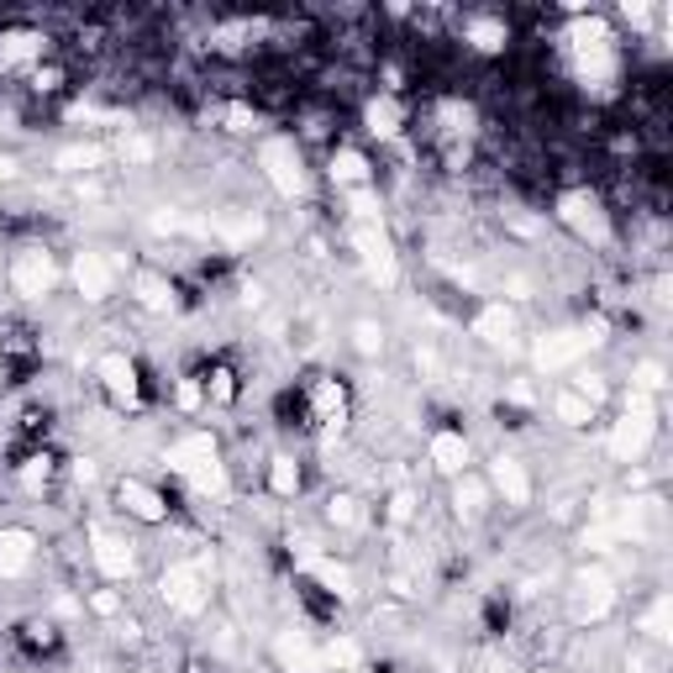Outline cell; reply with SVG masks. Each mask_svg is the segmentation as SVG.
Listing matches in <instances>:
<instances>
[{"mask_svg":"<svg viewBox=\"0 0 673 673\" xmlns=\"http://www.w3.org/2000/svg\"><path fill=\"white\" fill-rule=\"evenodd\" d=\"M163 469L174 479H184L195 495H227V463L211 432H184L163 448Z\"/></svg>","mask_w":673,"mask_h":673,"instance_id":"1","label":"cell"},{"mask_svg":"<svg viewBox=\"0 0 673 673\" xmlns=\"http://www.w3.org/2000/svg\"><path fill=\"white\" fill-rule=\"evenodd\" d=\"M605 342V321H579V327H553V332H542L532 342V369L536 374H569V369H579L584 358L594 353Z\"/></svg>","mask_w":673,"mask_h":673,"instance_id":"2","label":"cell"},{"mask_svg":"<svg viewBox=\"0 0 673 673\" xmlns=\"http://www.w3.org/2000/svg\"><path fill=\"white\" fill-rule=\"evenodd\" d=\"M653 442H657V400L642 395V390H626L621 416L611 421L605 448H611L615 463H642V458L653 453Z\"/></svg>","mask_w":673,"mask_h":673,"instance_id":"3","label":"cell"},{"mask_svg":"<svg viewBox=\"0 0 673 673\" xmlns=\"http://www.w3.org/2000/svg\"><path fill=\"white\" fill-rule=\"evenodd\" d=\"M569 53H574V69L584 90H611L615 80V38L600 17H574L569 27Z\"/></svg>","mask_w":673,"mask_h":673,"instance_id":"4","label":"cell"},{"mask_svg":"<svg viewBox=\"0 0 673 673\" xmlns=\"http://www.w3.org/2000/svg\"><path fill=\"white\" fill-rule=\"evenodd\" d=\"M159 600L174 615L195 621V615L211 611V563L205 558H179L159 574Z\"/></svg>","mask_w":673,"mask_h":673,"instance_id":"5","label":"cell"},{"mask_svg":"<svg viewBox=\"0 0 673 673\" xmlns=\"http://www.w3.org/2000/svg\"><path fill=\"white\" fill-rule=\"evenodd\" d=\"M121 274H132V253H117V248H80L69 258V279H74L84 305H100V300L117 295Z\"/></svg>","mask_w":673,"mask_h":673,"instance_id":"6","label":"cell"},{"mask_svg":"<svg viewBox=\"0 0 673 673\" xmlns=\"http://www.w3.org/2000/svg\"><path fill=\"white\" fill-rule=\"evenodd\" d=\"M348 248H353L358 269L369 274V284H379V290L400 284V253L384 232V221H348Z\"/></svg>","mask_w":673,"mask_h":673,"instance_id":"7","label":"cell"},{"mask_svg":"<svg viewBox=\"0 0 673 673\" xmlns=\"http://www.w3.org/2000/svg\"><path fill=\"white\" fill-rule=\"evenodd\" d=\"M258 169L274 184L279 200H300L311 190V174H305V159H300L295 138H263L258 142Z\"/></svg>","mask_w":673,"mask_h":673,"instance_id":"8","label":"cell"},{"mask_svg":"<svg viewBox=\"0 0 673 673\" xmlns=\"http://www.w3.org/2000/svg\"><path fill=\"white\" fill-rule=\"evenodd\" d=\"M6 279H11V295L48 300L53 290H59L63 269H59V258L48 253L42 242H27V248H17V253H11V269H6Z\"/></svg>","mask_w":673,"mask_h":673,"instance_id":"9","label":"cell"},{"mask_svg":"<svg viewBox=\"0 0 673 673\" xmlns=\"http://www.w3.org/2000/svg\"><path fill=\"white\" fill-rule=\"evenodd\" d=\"M558 221L574 232L584 248H611V211L594 190H569L558 195Z\"/></svg>","mask_w":673,"mask_h":673,"instance_id":"10","label":"cell"},{"mask_svg":"<svg viewBox=\"0 0 673 673\" xmlns=\"http://www.w3.org/2000/svg\"><path fill=\"white\" fill-rule=\"evenodd\" d=\"M611 611H615V574L605 563L579 569L574 590H569V615H574L579 626H594V621H605Z\"/></svg>","mask_w":673,"mask_h":673,"instance_id":"11","label":"cell"},{"mask_svg":"<svg viewBox=\"0 0 673 673\" xmlns=\"http://www.w3.org/2000/svg\"><path fill=\"white\" fill-rule=\"evenodd\" d=\"M90 563H96V574L106 584H127L138 574V548L127 536H117L111 526H90Z\"/></svg>","mask_w":673,"mask_h":673,"instance_id":"12","label":"cell"},{"mask_svg":"<svg viewBox=\"0 0 673 673\" xmlns=\"http://www.w3.org/2000/svg\"><path fill=\"white\" fill-rule=\"evenodd\" d=\"M211 242H221L227 253H242V248H253L263 232H269V221L258 217L253 205H221V211H211Z\"/></svg>","mask_w":673,"mask_h":673,"instance_id":"13","label":"cell"},{"mask_svg":"<svg viewBox=\"0 0 673 673\" xmlns=\"http://www.w3.org/2000/svg\"><path fill=\"white\" fill-rule=\"evenodd\" d=\"M469 332L484 342V348H495V353H515L521 348V321H515V305L511 300H484L469 321Z\"/></svg>","mask_w":673,"mask_h":673,"instance_id":"14","label":"cell"},{"mask_svg":"<svg viewBox=\"0 0 673 673\" xmlns=\"http://www.w3.org/2000/svg\"><path fill=\"white\" fill-rule=\"evenodd\" d=\"M269 653H274V663H279L284 673H327L321 642L305 632V626H284V632H274Z\"/></svg>","mask_w":673,"mask_h":673,"instance_id":"15","label":"cell"},{"mask_svg":"<svg viewBox=\"0 0 673 673\" xmlns=\"http://www.w3.org/2000/svg\"><path fill=\"white\" fill-rule=\"evenodd\" d=\"M96 379H100V390L117 400L121 411H132V405L142 400V374H138V363H132L127 353H100L96 358Z\"/></svg>","mask_w":673,"mask_h":673,"instance_id":"16","label":"cell"},{"mask_svg":"<svg viewBox=\"0 0 673 673\" xmlns=\"http://www.w3.org/2000/svg\"><path fill=\"white\" fill-rule=\"evenodd\" d=\"M484 484H490V495L505 500L511 511L532 505V474H526V463H521V458H511V453L490 458V474H484Z\"/></svg>","mask_w":673,"mask_h":673,"instance_id":"17","label":"cell"},{"mask_svg":"<svg viewBox=\"0 0 673 673\" xmlns=\"http://www.w3.org/2000/svg\"><path fill=\"white\" fill-rule=\"evenodd\" d=\"M32 563H38V532H27V526H0V579L17 584V579L32 574Z\"/></svg>","mask_w":673,"mask_h":673,"instance_id":"18","label":"cell"},{"mask_svg":"<svg viewBox=\"0 0 673 673\" xmlns=\"http://www.w3.org/2000/svg\"><path fill=\"white\" fill-rule=\"evenodd\" d=\"M117 505L127 515H138V521H148V526H163L169 521V500L148 484V479H138V474H127L117 484Z\"/></svg>","mask_w":673,"mask_h":673,"instance_id":"19","label":"cell"},{"mask_svg":"<svg viewBox=\"0 0 673 673\" xmlns=\"http://www.w3.org/2000/svg\"><path fill=\"white\" fill-rule=\"evenodd\" d=\"M426 458H432L436 474H469V463H474V448H469V436L458 432V426H442V432H432V442H426Z\"/></svg>","mask_w":673,"mask_h":673,"instance_id":"20","label":"cell"},{"mask_svg":"<svg viewBox=\"0 0 673 673\" xmlns=\"http://www.w3.org/2000/svg\"><path fill=\"white\" fill-rule=\"evenodd\" d=\"M132 300L148 317H169L179 305V290H174V279L159 274V269H132Z\"/></svg>","mask_w":673,"mask_h":673,"instance_id":"21","label":"cell"},{"mask_svg":"<svg viewBox=\"0 0 673 673\" xmlns=\"http://www.w3.org/2000/svg\"><path fill=\"white\" fill-rule=\"evenodd\" d=\"M311 416L321 421V426H342L348 421V384L336 374H321V379H311Z\"/></svg>","mask_w":673,"mask_h":673,"instance_id":"22","label":"cell"},{"mask_svg":"<svg viewBox=\"0 0 673 673\" xmlns=\"http://www.w3.org/2000/svg\"><path fill=\"white\" fill-rule=\"evenodd\" d=\"M327 174H332V184L336 190H374V163L363 159L358 148H336L332 153V163H327Z\"/></svg>","mask_w":673,"mask_h":673,"instance_id":"23","label":"cell"},{"mask_svg":"<svg viewBox=\"0 0 673 673\" xmlns=\"http://www.w3.org/2000/svg\"><path fill=\"white\" fill-rule=\"evenodd\" d=\"M300 569H305V574L317 579V584H321L327 594H332V600H353V594H358V574L348 569V563H336V558L311 553L305 563H300Z\"/></svg>","mask_w":673,"mask_h":673,"instance_id":"24","label":"cell"},{"mask_svg":"<svg viewBox=\"0 0 673 673\" xmlns=\"http://www.w3.org/2000/svg\"><path fill=\"white\" fill-rule=\"evenodd\" d=\"M363 127H369V138L379 142H395L400 138V127H405V106H400V96H374L369 106H363Z\"/></svg>","mask_w":673,"mask_h":673,"instance_id":"25","label":"cell"},{"mask_svg":"<svg viewBox=\"0 0 673 673\" xmlns=\"http://www.w3.org/2000/svg\"><path fill=\"white\" fill-rule=\"evenodd\" d=\"M53 163H59V174H69V179H90L111 163V148H106V142H74V148H63Z\"/></svg>","mask_w":673,"mask_h":673,"instance_id":"26","label":"cell"},{"mask_svg":"<svg viewBox=\"0 0 673 673\" xmlns=\"http://www.w3.org/2000/svg\"><path fill=\"white\" fill-rule=\"evenodd\" d=\"M536 405H542V390H536L532 379H505V395H500V416L511 421V426H526L536 416Z\"/></svg>","mask_w":673,"mask_h":673,"instance_id":"27","label":"cell"},{"mask_svg":"<svg viewBox=\"0 0 673 673\" xmlns=\"http://www.w3.org/2000/svg\"><path fill=\"white\" fill-rule=\"evenodd\" d=\"M490 484H484V474H474V469H469V474H458L453 479V511L463 515V521H479V515L490 511Z\"/></svg>","mask_w":673,"mask_h":673,"instance_id":"28","label":"cell"},{"mask_svg":"<svg viewBox=\"0 0 673 673\" xmlns=\"http://www.w3.org/2000/svg\"><path fill=\"white\" fill-rule=\"evenodd\" d=\"M42 48H48V38L32 32V27L0 32V63H6V69H11V63H42Z\"/></svg>","mask_w":673,"mask_h":673,"instance_id":"29","label":"cell"},{"mask_svg":"<svg viewBox=\"0 0 673 673\" xmlns=\"http://www.w3.org/2000/svg\"><path fill=\"white\" fill-rule=\"evenodd\" d=\"M263 484H269V495H274V500H295L300 484H305V474H300V458L295 453H274V458H269V474H263Z\"/></svg>","mask_w":673,"mask_h":673,"instance_id":"30","label":"cell"},{"mask_svg":"<svg viewBox=\"0 0 673 673\" xmlns=\"http://www.w3.org/2000/svg\"><path fill=\"white\" fill-rule=\"evenodd\" d=\"M327 521H332L336 532H363V526H369V505H363L353 490H336V495L327 500Z\"/></svg>","mask_w":673,"mask_h":673,"instance_id":"31","label":"cell"},{"mask_svg":"<svg viewBox=\"0 0 673 673\" xmlns=\"http://www.w3.org/2000/svg\"><path fill=\"white\" fill-rule=\"evenodd\" d=\"M416 505H421L416 490H411V484H395V490L384 495V511H379V521H384L390 532H405V526L416 521Z\"/></svg>","mask_w":673,"mask_h":673,"instance_id":"32","label":"cell"},{"mask_svg":"<svg viewBox=\"0 0 673 673\" xmlns=\"http://www.w3.org/2000/svg\"><path fill=\"white\" fill-rule=\"evenodd\" d=\"M463 38L474 42L479 53H500V48L511 42V27H505L500 17H469L463 21Z\"/></svg>","mask_w":673,"mask_h":673,"instance_id":"33","label":"cell"},{"mask_svg":"<svg viewBox=\"0 0 673 673\" xmlns=\"http://www.w3.org/2000/svg\"><path fill=\"white\" fill-rule=\"evenodd\" d=\"M553 421H563L569 432H579V426H590V421H594V405L563 384V390H553Z\"/></svg>","mask_w":673,"mask_h":673,"instance_id":"34","label":"cell"},{"mask_svg":"<svg viewBox=\"0 0 673 673\" xmlns=\"http://www.w3.org/2000/svg\"><path fill=\"white\" fill-rule=\"evenodd\" d=\"M200 390H205V405H232L238 400V374L227 363H217V369L200 374Z\"/></svg>","mask_w":673,"mask_h":673,"instance_id":"35","label":"cell"},{"mask_svg":"<svg viewBox=\"0 0 673 673\" xmlns=\"http://www.w3.org/2000/svg\"><path fill=\"white\" fill-rule=\"evenodd\" d=\"M636 626L653 636V642H669V636H673V600H669V594H657L653 605L642 611V621H636Z\"/></svg>","mask_w":673,"mask_h":673,"instance_id":"36","label":"cell"},{"mask_svg":"<svg viewBox=\"0 0 673 673\" xmlns=\"http://www.w3.org/2000/svg\"><path fill=\"white\" fill-rule=\"evenodd\" d=\"M321 657H327V673H336V669H358V642L353 636H327L321 642Z\"/></svg>","mask_w":673,"mask_h":673,"instance_id":"37","label":"cell"},{"mask_svg":"<svg viewBox=\"0 0 673 673\" xmlns=\"http://www.w3.org/2000/svg\"><path fill=\"white\" fill-rule=\"evenodd\" d=\"M153 138H142V132H121V142L111 148V159H121V163H153Z\"/></svg>","mask_w":673,"mask_h":673,"instance_id":"38","label":"cell"},{"mask_svg":"<svg viewBox=\"0 0 673 673\" xmlns=\"http://www.w3.org/2000/svg\"><path fill=\"white\" fill-rule=\"evenodd\" d=\"M221 127H227V132H238V138H253L263 121H258V111L248 106V100H232V106L221 111Z\"/></svg>","mask_w":673,"mask_h":673,"instance_id":"39","label":"cell"},{"mask_svg":"<svg viewBox=\"0 0 673 673\" xmlns=\"http://www.w3.org/2000/svg\"><path fill=\"white\" fill-rule=\"evenodd\" d=\"M353 353L358 358H379L384 353V327H379V321H353Z\"/></svg>","mask_w":673,"mask_h":673,"instance_id":"40","label":"cell"},{"mask_svg":"<svg viewBox=\"0 0 673 673\" xmlns=\"http://www.w3.org/2000/svg\"><path fill=\"white\" fill-rule=\"evenodd\" d=\"M436 117H442V127H448V132H453V138H474V106H463V100H448V106H442V111H436Z\"/></svg>","mask_w":673,"mask_h":673,"instance_id":"41","label":"cell"},{"mask_svg":"<svg viewBox=\"0 0 673 673\" xmlns=\"http://www.w3.org/2000/svg\"><path fill=\"white\" fill-rule=\"evenodd\" d=\"M632 390H642V395H663V390H669V369H663V363H653V358H647V363H636V374H632Z\"/></svg>","mask_w":673,"mask_h":673,"instance_id":"42","label":"cell"},{"mask_svg":"<svg viewBox=\"0 0 673 673\" xmlns=\"http://www.w3.org/2000/svg\"><path fill=\"white\" fill-rule=\"evenodd\" d=\"M84 611L100 615V621H117V615L127 611V600H121L117 590H90V594H84Z\"/></svg>","mask_w":673,"mask_h":673,"instance_id":"43","label":"cell"},{"mask_svg":"<svg viewBox=\"0 0 673 673\" xmlns=\"http://www.w3.org/2000/svg\"><path fill=\"white\" fill-rule=\"evenodd\" d=\"M574 395H584L600 411V400H605V374H590V369H574V384H569Z\"/></svg>","mask_w":673,"mask_h":673,"instance_id":"44","label":"cell"},{"mask_svg":"<svg viewBox=\"0 0 673 673\" xmlns=\"http://www.w3.org/2000/svg\"><path fill=\"white\" fill-rule=\"evenodd\" d=\"M48 479H53V458L48 453H32L27 463H21V484H27V490H42Z\"/></svg>","mask_w":673,"mask_h":673,"instance_id":"45","label":"cell"},{"mask_svg":"<svg viewBox=\"0 0 673 673\" xmlns=\"http://www.w3.org/2000/svg\"><path fill=\"white\" fill-rule=\"evenodd\" d=\"M174 400L184 416H195V411H205V390H200V379H179L174 384Z\"/></svg>","mask_w":673,"mask_h":673,"instance_id":"46","label":"cell"},{"mask_svg":"<svg viewBox=\"0 0 673 673\" xmlns=\"http://www.w3.org/2000/svg\"><path fill=\"white\" fill-rule=\"evenodd\" d=\"M411 363H416L421 379H436V374H442V353H436L432 342H416V348H411Z\"/></svg>","mask_w":673,"mask_h":673,"instance_id":"47","label":"cell"},{"mask_svg":"<svg viewBox=\"0 0 673 673\" xmlns=\"http://www.w3.org/2000/svg\"><path fill=\"white\" fill-rule=\"evenodd\" d=\"M27 642H32V647H42V653H48V647H53V642H59V626H53V621H32V626H27Z\"/></svg>","mask_w":673,"mask_h":673,"instance_id":"48","label":"cell"},{"mask_svg":"<svg viewBox=\"0 0 673 673\" xmlns=\"http://www.w3.org/2000/svg\"><path fill=\"white\" fill-rule=\"evenodd\" d=\"M32 84L48 96V90H59V84H63V69H59V63H38V69H32Z\"/></svg>","mask_w":673,"mask_h":673,"instance_id":"49","label":"cell"},{"mask_svg":"<svg viewBox=\"0 0 673 673\" xmlns=\"http://www.w3.org/2000/svg\"><path fill=\"white\" fill-rule=\"evenodd\" d=\"M69 474H74V484H96V458H74V463H69Z\"/></svg>","mask_w":673,"mask_h":673,"instance_id":"50","label":"cell"},{"mask_svg":"<svg viewBox=\"0 0 673 673\" xmlns=\"http://www.w3.org/2000/svg\"><path fill=\"white\" fill-rule=\"evenodd\" d=\"M621 17L632 21V27H647V21H653V11H647L642 0H626V6H621Z\"/></svg>","mask_w":673,"mask_h":673,"instance_id":"51","label":"cell"},{"mask_svg":"<svg viewBox=\"0 0 673 673\" xmlns=\"http://www.w3.org/2000/svg\"><path fill=\"white\" fill-rule=\"evenodd\" d=\"M505 221H511V232H515V238H536V232H542V227H536L532 217H505Z\"/></svg>","mask_w":673,"mask_h":673,"instance_id":"52","label":"cell"},{"mask_svg":"<svg viewBox=\"0 0 673 673\" xmlns=\"http://www.w3.org/2000/svg\"><path fill=\"white\" fill-rule=\"evenodd\" d=\"M505 290H511V300H532V284H526V279H521V274H511V279H505Z\"/></svg>","mask_w":673,"mask_h":673,"instance_id":"53","label":"cell"},{"mask_svg":"<svg viewBox=\"0 0 673 673\" xmlns=\"http://www.w3.org/2000/svg\"><path fill=\"white\" fill-rule=\"evenodd\" d=\"M11 179H17V159H6V153H0V190H6Z\"/></svg>","mask_w":673,"mask_h":673,"instance_id":"54","label":"cell"},{"mask_svg":"<svg viewBox=\"0 0 673 673\" xmlns=\"http://www.w3.org/2000/svg\"><path fill=\"white\" fill-rule=\"evenodd\" d=\"M0 374H6V336H0Z\"/></svg>","mask_w":673,"mask_h":673,"instance_id":"55","label":"cell"},{"mask_svg":"<svg viewBox=\"0 0 673 673\" xmlns=\"http://www.w3.org/2000/svg\"><path fill=\"white\" fill-rule=\"evenodd\" d=\"M626 673H653V669H647V663H632V669H626Z\"/></svg>","mask_w":673,"mask_h":673,"instance_id":"56","label":"cell"},{"mask_svg":"<svg viewBox=\"0 0 673 673\" xmlns=\"http://www.w3.org/2000/svg\"><path fill=\"white\" fill-rule=\"evenodd\" d=\"M336 673H363V669H336Z\"/></svg>","mask_w":673,"mask_h":673,"instance_id":"57","label":"cell"}]
</instances>
